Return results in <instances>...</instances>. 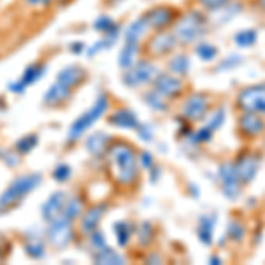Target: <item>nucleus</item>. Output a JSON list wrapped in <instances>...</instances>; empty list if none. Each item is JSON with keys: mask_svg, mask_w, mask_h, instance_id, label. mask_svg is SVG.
<instances>
[{"mask_svg": "<svg viewBox=\"0 0 265 265\" xmlns=\"http://www.w3.org/2000/svg\"><path fill=\"white\" fill-rule=\"evenodd\" d=\"M212 133H214V131L210 129L209 126L204 127V129H200L196 133V142H209V140L212 138Z\"/></svg>", "mask_w": 265, "mask_h": 265, "instance_id": "58836bf2", "label": "nucleus"}, {"mask_svg": "<svg viewBox=\"0 0 265 265\" xmlns=\"http://www.w3.org/2000/svg\"><path fill=\"white\" fill-rule=\"evenodd\" d=\"M241 62H242V59H241V57H237V55H233V57H230V61H224L223 62V64H221V65H223V67H221V69H224V67H235V64H241Z\"/></svg>", "mask_w": 265, "mask_h": 265, "instance_id": "37998d69", "label": "nucleus"}, {"mask_svg": "<svg viewBox=\"0 0 265 265\" xmlns=\"http://www.w3.org/2000/svg\"><path fill=\"white\" fill-rule=\"evenodd\" d=\"M209 112V98L204 94H193L182 106V115L189 121H202Z\"/></svg>", "mask_w": 265, "mask_h": 265, "instance_id": "1a4fd4ad", "label": "nucleus"}, {"mask_svg": "<svg viewBox=\"0 0 265 265\" xmlns=\"http://www.w3.org/2000/svg\"><path fill=\"white\" fill-rule=\"evenodd\" d=\"M205 34V20L198 13H187L184 18L175 25V36L177 42L181 44H193Z\"/></svg>", "mask_w": 265, "mask_h": 265, "instance_id": "f03ea898", "label": "nucleus"}, {"mask_svg": "<svg viewBox=\"0 0 265 265\" xmlns=\"http://www.w3.org/2000/svg\"><path fill=\"white\" fill-rule=\"evenodd\" d=\"M44 67H41V65H30L27 71H25V75H23V78H21V85H30V83H34V82H38L39 80V76L41 75H44Z\"/></svg>", "mask_w": 265, "mask_h": 265, "instance_id": "cd10ccee", "label": "nucleus"}, {"mask_svg": "<svg viewBox=\"0 0 265 265\" xmlns=\"http://www.w3.org/2000/svg\"><path fill=\"white\" fill-rule=\"evenodd\" d=\"M69 166L67 164H61V166H57L55 168V172H53V175H55V179L57 181H61V182H64L67 177H69Z\"/></svg>", "mask_w": 265, "mask_h": 265, "instance_id": "c9c22d12", "label": "nucleus"}, {"mask_svg": "<svg viewBox=\"0 0 265 265\" xmlns=\"http://www.w3.org/2000/svg\"><path fill=\"white\" fill-rule=\"evenodd\" d=\"M219 179H221V184H223L224 196L230 198V200H235L241 195L242 184L237 179V173H235L233 164H223V166L219 168Z\"/></svg>", "mask_w": 265, "mask_h": 265, "instance_id": "9b49d317", "label": "nucleus"}, {"mask_svg": "<svg viewBox=\"0 0 265 265\" xmlns=\"http://www.w3.org/2000/svg\"><path fill=\"white\" fill-rule=\"evenodd\" d=\"M113 27H115V21H113L110 16H99V18L96 20V23H94V28H96V30L104 32V34H106L108 30H112Z\"/></svg>", "mask_w": 265, "mask_h": 265, "instance_id": "473e14b6", "label": "nucleus"}, {"mask_svg": "<svg viewBox=\"0 0 265 265\" xmlns=\"http://www.w3.org/2000/svg\"><path fill=\"white\" fill-rule=\"evenodd\" d=\"M27 253L34 258H41L44 255V247H42V242L39 239H32V241H28L27 244Z\"/></svg>", "mask_w": 265, "mask_h": 265, "instance_id": "2f4dec72", "label": "nucleus"}, {"mask_svg": "<svg viewBox=\"0 0 265 265\" xmlns=\"http://www.w3.org/2000/svg\"><path fill=\"white\" fill-rule=\"evenodd\" d=\"M212 232H214V218L202 216L200 221H198V237L207 246L212 244Z\"/></svg>", "mask_w": 265, "mask_h": 265, "instance_id": "aec40b11", "label": "nucleus"}, {"mask_svg": "<svg viewBox=\"0 0 265 265\" xmlns=\"http://www.w3.org/2000/svg\"><path fill=\"white\" fill-rule=\"evenodd\" d=\"M83 76H85V73L80 69V67H76V65H69V67H65V69H62L61 73H59L57 82L71 88V87H75V85L82 83Z\"/></svg>", "mask_w": 265, "mask_h": 265, "instance_id": "dca6fc26", "label": "nucleus"}, {"mask_svg": "<svg viewBox=\"0 0 265 265\" xmlns=\"http://www.w3.org/2000/svg\"><path fill=\"white\" fill-rule=\"evenodd\" d=\"M69 96H71L69 87H65V85L57 82V83H53L48 88L46 96H44V102H46V104H61V102L65 101Z\"/></svg>", "mask_w": 265, "mask_h": 265, "instance_id": "6ab92c4d", "label": "nucleus"}, {"mask_svg": "<svg viewBox=\"0 0 265 265\" xmlns=\"http://www.w3.org/2000/svg\"><path fill=\"white\" fill-rule=\"evenodd\" d=\"M102 216V209L101 207H96V209L88 210L87 214L83 216V221H82V230H83L85 233H90L96 230V226H98L99 219H101Z\"/></svg>", "mask_w": 265, "mask_h": 265, "instance_id": "4be33fe9", "label": "nucleus"}, {"mask_svg": "<svg viewBox=\"0 0 265 265\" xmlns=\"http://www.w3.org/2000/svg\"><path fill=\"white\" fill-rule=\"evenodd\" d=\"M149 28H156V30H163V28L170 27L175 20V13H173L172 7H166V5H161V7H154L149 13L143 16Z\"/></svg>", "mask_w": 265, "mask_h": 265, "instance_id": "f8f14e48", "label": "nucleus"}, {"mask_svg": "<svg viewBox=\"0 0 265 265\" xmlns=\"http://www.w3.org/2000/svg\"><path fill=\"white\" fill-rule=\"evenodd\" d=\"M110 121H112L113 126L126 127V129H138L140 127L138 119H136L135 113L129 112V110H119V112L113 113Z\"/></svg>", "mask_w": 265, "mask_h": 265, "instance_id": "a211bd4d", "label": "nucleus"}, {"mask_svg": "<svg viewBox=\"0 0 265 265\" xmlns=\"http://www.w3.org/2000/svg\"><path fill=\"white\" fill-rule=\"evenodd\" d=\"M226 235L228 239H232V241L241 242L242 239H244V235H246V228H244V224H242L241 221H230L226 228Z\"/></svg>", "mask_w": 265, "mask_h": 265, "instance_id": "393cba45", "label": "nucleus"}, {"mask_svg": "<svg viewBox=\"0 0 265 265\" xmlns=\"http://www.w3.org/2000/svg\"><path fill=\"white\" fill-rule=\"evenodd\" d=\"M64 207H65V196L62 193H55L48 198V202L42 205V216L48 223L53 221V219L61 218L64 214Z\"/></svg>", "mask_w": 265, "mask_h": 265, "instance_id": "2eb2a0df", "label": "nucleus"}, {"mask_svg": "<svg viewBox=\"0 0 265 265\" xmlns=\"http://www.w3.org/2000/svg\"><path fill=\"white\" fill-rule=\"evenodd\" d=\"M28 4H39V2H42V0H27Z\"/></svg>", "mask_w": 265, "mask_h": 265, "instance_id": "a18cd8bd", "label": "nucleus"}, {"mask_svg": "<svg viewBox=\"0 0 265 265\" xmlns=\"http://www.w3.org/2000/svg\"><path fill=\"white\" fill-rule=\"evenodd\" d=\"M115 232H117V239H119V244H121V246H126L127 241H129V228H127V223H117Z\"/></svg>", "mask_w": 265, "mask_h": 265, "instance_id": "72a5a7b5", "label": "nucleus"}, {"mask_svg": "<svg viewBox=\"0 0 265 265\" xmlns=\"http://www.w3.org/2000/svg\"><path fill=\"white\" fill-rule=\"evenodd\" d=\"M170 71L175 75H186L189 71V61L186 55H177L170 61Z\"/></svg>", "mask_w": 265, "mask_h": 265, "instance_id": "b1692460", "label": "nucleus"}, {"mask_svg": "<svg viewBox=\"0 0 265 265\" xmlns=\"http://www.w3.org/2000/svg\"><path fill=\"white\" fill-rule=\"evenodd\" d=\"M92 246L94 249H102V247H106V242H104V237H102L101 233H94L92 235Z\"/></svg>", "mask_w": 265, "mask_h": 265, "instance_id": "a19ab883", "label": "nucleus"}, {"mask_svg": "<svg viewBox=\"0 0 265 265\" xmlns=\"http://www.w3.org/2000/svg\"><path fill=\"white\" fill-rule=\"evenodd\" d=\"M158 75H159L158 67L152 65L150 62L143 61L127 69L126 76H124V83L129 85V87H138V85H145L154 82Z\"/></svg>", "mask_w": 265, "mask_h": 265, "instance_id": "423d86ee", "label": "nucleus"}, {"mask_svg": "<svg viewBox=\"0 0 265 265\" xmlns=\"http://www.w3.org/2000/svg\"><path fill=\"white\" fill-rule=\"evenodd\" d=\"M96 262L98 264H122V258L113 249L102 247V249H99L98 255H96Z\"/></svg>", "mask_w": 265, "mask_h": 265, "instance_id": "a878e982", "label": "nucleus"}, {"mask_svg": "<svg viewBox=\"0 0 265 265\" xmlns=\"http://www.w3.org/2000/svg\"><path fill=\"white\" fill-rule=\"evenodd\" d=\"M258 166H260V158L255 156L251 152H244L242 156H239L233 168H235V173H237V179L241 181L242 186H247L251 184L253 179L258 173Z\"/></svg>", "mask_w": 265, "mask_h": 265, "instance_id": "0eeeda50", "label": "nucleus"}, {"mask_svg": "<svg viewBox=\"0 0 265 265\" xmlns=\"http://www.w3.org/2000/svg\"><path fill=\"white\" fill-rule=\"evenodd\" d=\"M143 230L145 232L140 230V242H142V244H149V242L152 241V226H150L149 223H145Z\"/></svg>", "mask_w": 265, "mask_h": 265, "instance_id": "e433bc0d", "label": "nucleus"}, {"mask_svg": "<svg viewBox=\"0 0 265 265\" xmlns=\"http://www.w3.org/2000/svg\"><path fill=\"white\" fill-rule=\"evenodd\" d=\"M140 161H142L143 168H152V164H154L152 156H150L149 152H142V158H140Z\"/></svg>", "mask_w": 265, "mask_h": 265, "instance_id": "79ce46f5", "label": "nucleus"}, {"mask_svg": "<svg viewBox=\"0 0 265 265\" xmlns=\"http://www.w3.org/2000/svg\"><path fill=\"white\" fill-rule=\"evenodd\" d=\"M210 262H214V264H219V258H218V256H212V258H210Z\"/></svg>", "mask_w": 265, "mask_h": 265, "instance_id": "49530a36", "label": "nucleus"}, {"mask_svg": "<svg viewBox=\"0 0 265 265\" xmlns=\"http://www.w3.org/2000/svg\"><path fill=\"white\" fill-rule=\"evenodd\" d=\"M71 50H75L73 53H82V50H83V44H82V42H75V44H71Z\"/></svg>", "mask_w": 265, "mask_h": 265, "instance_id": "c03bdc74", "label": "nucleus"}, {"mask_svg": "<svg viewBox=\"0 0 265 265\" xmlns=\"http://www.w3.org/2000/svg\"><path fill=\"white\" fill-rule=\"evenodd\" d=\"M80 212H82V202H80L76 196H73V198L67 200V204H65V207H64V218L73 221Z\"/></svg>", "mask_w": 265, "mask_h": 265, "instance_id": "bb28decb", "label": "nucleus"}, {"mask_svg": "<svg viewBox=\"0 0 265 265\" xmlns=\"http://www.w3.org/2000/svg\"><path fill=\"white\" fill-rule=\"evenodd\" d=\"M223 121H224V112H223V110H221V108H219L218 112H216L214 115H212V121H210L209 127H210V129H212V131L218 129V127H221V124H223Z\"/></svg>", "mask_w": 265, "mask_h": 265, "instance_id": "f704fd0d", "label": "nucleus"}, {"mask_svg": "<svg viewBox=\"0 0 265 265\" xmlns=\"http://www.w3.org/2000/svg\"><path fill=\"white\" fill-rule=\"evenodd\" d=\"M237 106L242 112L265 113V83L242 88L237 98Z\"/></svg>", "mask_w": 265, "mask_h": 265, "instance_id": "20e7f679", "label": "nucleus"}, {"mask_svg": "<svg viewBox=\"0 0 265 265\" xmlns=\"http://www.w3.org/2000/svg\"><path fill=\"white\" fill-rule=\"evenodd\" d=\"M196 55L200 57L202 61L209 62L218 55V48L212 46V44H209V42H202V44L196 46Z\"/></svg>", "mask_w": 265, "mask_h": 265, "instance_id": "c756f323", "label": "nucleus"}, {"mask_svg": "<svg viewBox=\"0 0 265 265\" xmlns=\"http://www.w3.org/2000/svg\"><path fill=\"white\" fill-rule=\"evenodd\" d=\"M106 108H108V99H106V96L104 94H101L98 98V101H96V104H94L90 110H88L85 115H82L78 119V121L71 126V129H69V140H76V138H80V136L83 135L85 131L88 129V127L92 126L94 122L98 121L99 117L102 115V113L106 112Z\"/></svg>", "mask_w": 265, "mask_h": 265, "instance_id": "39448f33", "label": "nucleus"}, {"mask_svg": "<svg viewBox=\"0 0 265 265\" xmlns=\"http://www.w3.org/2000/svg\"><path fill=\"white\" fill-rule=\"evenodd\" d=\"M179 44L173 34H158L156 38H152L147 44V50H149L150 55L154 57H163L172 53L175 50V46Z\"/></svg>", "mask_w": 265, "mask_h": 265, "instance_id": "4468645a", "label": "nucleus"}, {"mask_svg": "<svg viewBox=\"0 0 265 265\" xmlns=\"http://www.w3.org/2000/svg\"><path fill=\"white\" fill-rule=\"evenodd\" d=\"M147 30H149V25H147L145 18H140L136 21H133L126 30V42H129V44H140V41L145 38Z\"/></svg>", "mask_w": 265, "mask_h": 265, "instance_id": "f3484780", "label": "nucleus"}, {"mask_svg": "<svg viewBox=\"0 0 265 265\" xmlns=\"http://www.w3.org/2000/svg\"><path fill=\"white\" fill-rule=\"evenodd\" d=\"M136 57H138V44H129L126 42V46L122 48L121 55H119V65L122 69H129L135 65Z\"/></svg>", "mask_w": 265, "mask_h": 265, "instance_id": "412c9836", "label": "nucleus"}, {"mask_svg": "<svg viewBox=\"0 0 265 265\" xmlns=\"http://www.w3.org/2000/svg\"><path fill=\"white\" fill-rule=\"evenodd\" d=\"M48 239L53 246L62 247L65 246L71 239V221L64 216L50 221V230H48Z\"/></svg>", "mask_w": 265, "mask_h": 265, "instance_id": "9d476101", "label": "nucleus"}, {"mask_svg": "<svg viewBox=\"0 0 265 265\" xmlns=\"http://www.w3.org/2000/svg\"><path fill=\"white\" fill-rule=\"evenodd\" d=\"M106 145H108L106 135H92L88 136L87 140V149L90 154H101L102 150L106 149Z\"/></svg>", "mask_w": 265, "mask_h": 265, "instance_id": "5701e85b", "label": "nucleus"}, {"mask_svg": "<svg viewBox=\"0 0 265 265\" xmlns=\"http://www.w3.org/2000/svg\"><path fill=\"white\" fill-rule=\"evenodd\" d=\"M110 170L115 182L121 186H131L138 177V161L136 152L131 145L117 142L110 149Z\"/></svg>", "mask_w": 265, "mask_h": 265, "instance_id": "f257e3e1", "label": "nucleus"}, {"mask_svg": "<svg viewBox=\"0 0 265 265\" xmlns=\"http://www.w3.org/2000/svg\"><path fill=\"white\" fill-rule=\"evenodd\" d=\"M145 101H147V104H149L152 110H161V112H163L164 108H166L164 96H161L158 90H154V92H147V96H145Z\"/></svg>", "mask_w": 265, "mask_h": 265, "instance_id": "7c9ffc66", "label": "nucleus"}, {"mask_svg": "<svg viewBox=\"0 0 265 265\" xmlns=\"http://www.w3.org/2000/svg\"><path fill=\"white\" fill-rule=\"evenodd\" d=\"M262 7L265 9V0H262Z\"/></svg>", "mask_w": 265, "mask_h": 265, "instance_id": "de8ad7c7", "label": "nucleus"}, {"mask_svg": "<svg viewBox=\"0 0 265 265\" xmlns=\"http://www.w3.org/2000/svg\"><path fill=\"white\" fill-rule=\"evenodd\" d=\"M36 143H38L36 136H32V138H30V142H28V136H27V138H23V140H21V142L18 143V150H20V152H28V150L32 149V147H34Z\"/></svg>", "mask_w": 265, "mask_h": 265, "instance_id": "4c0bfd02", "label": "nucleus"}, {"mask_svg": "<svg viewBox=\"0 0 265 265\" xmlns=\"http://www.w3.org/2000/svg\"><path fill=\"white\" fill-rule=\"evenodd\" d=\"M265 131V122L258 113L253 112H244L239 117V133L244 138H258Z\"/></svg>", "mask_w": 265, "mask_h": 265, "instance_id": "6e6552de", "label": "nucleus"}, {"mask_svg": "<svg viewBox=\"0 0 265 265\" xmlns=\"http://www.w3.org/2000/svg\"><path fill=\"white\" fill-rule=\"evenodd\" d=\"M38 184H39L38 173H36V175H25V177L16 179V181L4 191V195L0 196V210L7 209V207L13 204H18V202L21 200L23 196H27Z\"/></svg>", "mask_w": 265, "mask_h": 265, "instance_id": "7ed1b4c3", "label": "nucleus"}, {"mask_svg": "<svg viewBox=\"0 0 265 265\" xmlns=\"http://www.w3.org/2000/svg\"><path fill=\"white\" fill-rule=\"evenodd\" d=\"M256 42V30H242L235 36V44L241 48H247Z\"/></svg>", "mask_w": 265, "mask_h": 265, "instance_id": "c85d7f7f", "label": "nucleus"}, {"mask_svg": "<svg viewBox=\"0 0 265 265\" xmlns=\"http://www.w3.org/2000/svg\"><path fill=\"white\" fill-rule=\"evenodd\" d=\"M200 2L205 7H209V9H219L221 5H224L226 2H230V0H200Z\"/></svg>", "mask_w": 265, "mask_h": 265, "instance_id": "ea45409f", "label": "nucleus"}, {"mask_svg": "<svg viewBox=\"0 0 265 265\" xmlns=\"http://www.w3.org/2000/svg\"><path fill=\"white\" fill-rule=\"evenodd\" d=\"M154 88L164 98H177L184 90L182 80L170 75H158L154 80Z\"/></svg>", "mask_w": 265, "mask_h": 265, "instance_id": "ddd939ff", "label": "nucleus"}]
</instances>
